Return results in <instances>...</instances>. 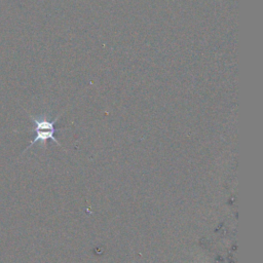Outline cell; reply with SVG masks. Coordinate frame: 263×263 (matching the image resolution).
Instances as JSON below:
<instances>
[{"label": "cell", "instance_id": "obj_1", "mask_svg": "<svg viewBox=\"0 0 263 263\" xmlns=\"http://www.w3.org/2000/svg\"><path fill=\"white\" fill-rule=\"evenodd\" d=\"M59 118H60V115H58L54 121H48L47 119H36L31 116V120L33 123L35 124L34 130H33L35 133V137L30 142V145L28 146L27 149L30 148L31 146L35 145L37 142L44 144L46 143L47 140H53L57 145L61 146L60 142L58 141V139L55 137V134L57 131L55 128V124L58 121V120H59Z\"/></svg>", "mask_w": 263, "mask_h": 263}]
</instances>
